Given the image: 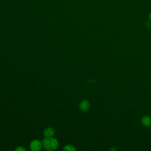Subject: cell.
I'll return each instance as SVG.
<instances>
[{"label":"cell","instance_id":"cell-1","mask_svg":"<svg viewBox=\"0 0 151 151\" xmlns=\"http://www.w3.org/2000/svg\"><path fill=\"white\" fill-rule=\"evenodd\" d=\"M42 145L47 150H53L57 148L58 143L55 139L52 137H46L42 141Z\"/></svg>","mask_w":151,"mask_h":151},{"label":"cell","instance_id":"cell-2","mask_svg":"<svg viewBox=\"0 0 151 151\" xmlns=\"http://www.w3.org/2000/svg\"><path fill=\"white\" fill-rule=\"evenodd\" d=\"M42 143L37 139L32 140L30 143V149L33 151H38L41 149Z\"/></svg>","mask_w":151,"mask_h":151},{"label":"cell","instance_id":"cell-3","mask_svg":"<svg viewBox=\"0 0 151 151\" xmlns=\"http://www.w3.org/2000/svg\"><path fill=\"white\" fill-rule=\"evenodd\" d=\"M141 122L142 124L146 127H149L151 126V117L149 116L146 115L142 117Z\"/></svg>","mask_w":151,"mask_h":151},{"label":"cell","instance_id":"cell-4","mask_svg":"<svg viewBox=\"0 0 151 151\" xmlns=\"http://www.w3.org/2000/svg\"><path fill=\"white\" fill-rule=\"evenodd\" d=\"M90 106V103L88 101L83 100L80 103L79 107L81 111H87L88 110Z\"/></svg>","mask_w":151,"mask_h":151},{"label":"cell","instance_id":"cell-5","mask_svg":"<svg viewBox=\"0 0 151 151\" xmlns=\"http://www.w3.org/2000/svg\"><path fill=\"white\" fill-rule=\"evenodd\" d=\"M55 134V130L52 127L47 128L44 132V135L45 137H52Z\"/></svg>","mask_w":151,"mask_h":151},{"label":"cell","instance_id":"cell-6","mask_svg":"<svg viewBox=\"0 0 151 151\" xmlns=\"http://www.w3.org/2000/svg\"><path fill=\"white\" fill-rule=\"evenodd\" d=\"M64 150H69V151H74V150H76V149L73 146L68 145H66L64 147Z\"/></svg>","mask_w":151,"mask_h":151},{"label":"cell","instance_id":"cell-7","mask_svg":"<svg viewBox=\"0 0 151 151\" xmlns=\"http://www.w3.org/2000/svg\"><path fill=\"white\" fill-rule=\"evenodd\" d=\"M26 150V149H25V148H24V147H21V146H19V147H17V148L15 149V150H18V151H21V150L24 151V150Z\"/></svg>","mask_w":151,"mask_h":151},{"label":"cell","instance_id":"cell-8","mask_svg":"<svg viewBox=\"0 0 151 151\" xmlns=\"http://www.w3.org/2000/svg\"><path fill=\"white\" fill-rule=\"evenodd\" d=\"M149 19H150V20L151 21V12H150V14H149Z\"/></svg>","mask_w":151,"mask_h":151}]
</instances>
